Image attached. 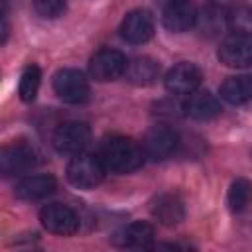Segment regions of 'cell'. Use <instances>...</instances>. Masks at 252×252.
I'll return each instance as SVG.
<instances>
[{
	"label": "cell",
	"instance_id": "6da1fadb",
	"mask_svg": "<svg viewBox=\"0 0 252 252\" xmlns=\"http://www.w3.org/2000/svg\"><path fill=\"white\" fill-rule=\"evenodd\" d=\"M98 158H100L102 165L106 167V171L132 173L144 163L146 152H144V146H140L136 140L116 136V138H110L102 146Z\"/></svg>",
	"mask_w": 252,
	"mask_h": 252
},
{
	"label": "cell",
	"instance_id": "7a4b0ae2",
	"mask_svg": "<svg viewBox=\"0 0 252 252\" xmlns=\"http://www.w3.org/2000/svg\"><path fill=\"white\" fill-rule=\"evenodd\" d=\"M104 173H106V167L102 165L100 158L85 152L73 156L67 165V179L73 187H79V189L96 187L104 179Z\"/></svg>",
	"mask_w": 252,
	"mask_h": 252
},
{
	"label": "cell",
	"instance_id": "3957f363",
	"mask_svg": "<svg viewBox=\"0 0 252 252\" xmlns=\"http://www.w3.org/2000/svg\"><path fill=\"white\" fill-rule=\"evenodd\" d=\"M219 59L226 67H250L252 65V33L232 32L228 33L219 47Z\"/></svg>",
	"mask_w": 252,
	"mask_h": 252
},
{
	"label": "cell",
	"instance_id": "277c9868",
	"mask_svg": "<svg viewBox=\"0 0 252 252\" xmlns=\"http://www.w3.org/2000/svg\"><path fill=\"white\" fill-rule=\"evenodd\" d=\"M91 142V128L85 122H65L53 134V148L65 156H77L87 150Z\"/></svg>",
	"mask_w": 252,
	"mask_h": 252
},
{
	"label": "cell",
	"instance_id": "5b68a950",
	"mask_svg": "<svg viewBox=\"0 0 252 252\" xmlns=\"http://www.w3.org/2000/svg\"><path fill=\"white\" fill-rule=\"evenodd\" d=\"M53 91L61 100L81 104L89 98V81L77 69H59L53 75Z\"/></svg>",
	"mask_w": 252,
	"mask_h": 252
},
{
	"label": "cell",
	"instance_id": "8992f818",
	"mask_svg": "<svg viewBox=\"0 0 252 252\" xmlns=\"http://www.w3.org/2000/svg\"><path fill=\"white\" fill-rule=\"evenodd\" d=\"M37 152L30 146V144H24V142H16V144H10L2 150L0 154V169L6 177L10 175H18V173H26L30 169H33L39 159H37Z\"/></svg>",
	"mask_w": 252,
	"mask_h": 252
},
{
	"label": "cell",
	"instance_id": "52a82bcc",
	"mask_svg": "<svg viewBox=\"0 0 252 252\" xmlns=\"http://www.w3.org/2000/svg\"><path fill=\"white\" fill-rule=\"evenodd\" d=\"M39 220L43 224V228H47L53 234H61V236H71L79 230V217L77 213L61 203H51L45 205L39 211Z\"/></svg>",
	"mask_w": 252,
	"mask_h": 252
},
{
	"label": "cell",
	"instance_id": "ba28073f",
	"mask_svg": "<svg viewBox=\"0 0 252 252\" xmlns=\"http://www.w3.org/2000/svg\"><path fill=\"white\" fill-rule=\"evenodd\" d=\"M126 67H128L126 57L116 49H100L89 61V71H91L93 79H96L100 83L116 81L118 77H122L126 73Z\"/></svg>",
	"mask_w": 252,
	"mask_h": 252
},
{
	"label": "cell",
	"instance_id": "9c48e42d",
	"mask_svg": "<svg viewBox=\"0 0 252 252\" xmlns=\"http://www.w3.org/2000/svg\"><path fill=\"white\" fill-rule=\"evenodd\" d=\"M177 144H179L177 132L165 124H158L152 130H148L146 140H144V152H146V158L159 161V159L169 158L175 152Z\"/></svg>",
	"mask_w": 252,
	"mask_h": 252
},
{
	"label": "cell",
	"instance_id": "30bf717a",
	"mask_svg": "<svg viewBox=\"0 0 252 252\" xmlns=\"http://www.w3.org/2000/svg\"><path fill=\"white\" fill-rule=\"evenodd\" d=\"M201 71L197 65L183 61L173 65L167 75H165V89L171 94H191L193 91H197V87L201 85Z\"/></svg>",
	"mask_w": 252,
	"mask_h": 252
},
{
	"label": "cell",
	"instance_id": "8fae6325",
	"mask_svg": "<svg viewBox=\"0 0 252 252\" xmlns=\"http://www.w3.org/2000/svg\"><path fill=\"white\" fill-rule=\"evenodd\" d=\"M197 14L199 12H197V8L191 0H175L167 6H163L161 22H163L165 30L181 33V32H187V30L195 28Z\"/></svg>",
	"mask_w": 252,
	"mask_h": 252
},
{
	"label": "cell",
	"instance_id": "7c38bea8",
	"mask_svg": "<svg viewBox=\"0 0 252 252\" xmlns=\"http://www.w3.org/2000/svg\"><path fill=\"white\" fill-rule=\"evenodd\" d=\"M120 35L128 43H146L154 35V18L148 10H132L120 24Z\"/></svg>",
	"mask_w": 252,
	"mask_h": 252
},
{
	"label": "cell",
	"instance_id": "4fadbf2b",
	"mask_svg": "<svg viewBox=\"0 0 252 252\" xmlns=\"http://www.w3.org/2000/svg\"><path fill=\"white\" fill-rule=\"evenodd\" d=\"M183 110L193 120H213L220 114V104L209 91H193L183 102Z\"/></svg>",
	"mask_w": 252,
	"mask_h": 252
},
{
	"label": "cell",
	"instance_id": "5bb4252c",
	"mask_svg": "<svg viewBox=\"0 0 252 252\" xmlns=\"http://www.w3.org/2000/svg\"><path fill=\"white\" fill-rule=\"evenodd\" d=\"M53 175H28L16 185V197L24 201H37L55 191Z\"/></svg>",
	"mask_w": 252,
	"mask_h": 252
},
{
	"label": "cell",
	"instance_id": "9a60e30c",
	"mask_svg": "<svg viewBox=\"0 0 252 252\" xmlns=\"http://www.w3.org/2000/svg\"><path fill=\"white\" fill-rule=\"evenodd\" d=\"M230 26L228 14L220 6H207L197 14V24L195 28L201 30L203 35L207 37H217L220 35L226 28Z\"/></svg>",
	"mask_w": 252,
	"mask_h": 252
},
{
	"label": "cell",
	"instance_id": "2e32d148",
	"mask_svg": "<svg viewBox=\"0 0 252 252\" xmlns=\"http://www.w3.org/2000/svg\"><path fill=\"white\" fill-rule=\"evenodd\" d=\"M152 215L165 226L177 224L185 217V209L179 197L175 195H159L152 205Z\"/></svg>",
	"mask_w": 252,
	"mask_h": 252
},
{
	"label": "cell",
	"instance_id": "e0dca14e",
	"mask_svg": "<svg viewBox=\"0 0 252 252\" xmlns=\"http://www.w3.org/2000/svg\"><path fill=\"white\" fill-rule=\"evenodd\" d=\"M124 75L132 85L148 87V85L156 83V79L159 77V65L150 57H136V59L128 61Z\"/></svg>",
	"mask_w": 252,
	"mask_h": 252
},
{
	"label": "cell",
	"instance_id": "ac0fdd59",
	"mask_svg": "<svg viewBox=\"0 0 252 252\" xmlns=\"http://www.w3.org/2000/svg\"><path fill=\"white\" fill-rule=\"evenodd\" d=\"M220 96L230 104H244L252 100V77L248 75L228 77L220 85Z\"/></svg>",
	"mask_w": 252,
	"mask_h": 252
},
{
	"label": "cell",
	"instance_id": "d6986e66",
	"mask_svg": "<svg viewBox=\"0 0 252 252\" xmlns=\"http://www.w3.org/2000/svg\"><path fill=\"white\" fill-rule=\"evenodd\" d=\"M154 240H156V230L152 224L144 220H136L128 224L122 236L124 246H132V248H152Z\"/></svg>",
	"mask_w": 252,
	"mask_h": 252
},
{
	"label": "cell",
	"instance_id": "ffe728a7",
	"mask_svg": "<svg viewBox=\"0 0 252 252\" xmlns=\"http://www.w3.org/2000/svg\"><path fill=\"white\" fill-rule=\"evenodd\" d=\"M39 83H41V71L37 65H28L20 77V85H18V94L24 102H32L39 91Z\"/></svg>",
	"mask_w": 252,
	"mask_h": 252
},
{
	"label": "cell",
	"instance_id": "44dd1931",
	"mask_svg": "<svg viewBox=\"0 0 252 252\" xmlns=\"http://www.w3.org/2000/svg\"><path fill=\"white\" fill-rule=\"evenodd\" d=\"M250 195H252V185H250L246 179H236V181H232V185H230V189H228V207H230V211L240 213V211L248 205Z\"/></svg>",
	"mask_w": 252,
	"mask_h": 252
},
{
	"label": "cell",
	"instance_id": "7402d4cb",
	"mask_svg": "<svg viewBox=\"0 0 252 252\" xmlns=\"http://www.w3.org/2000/svg\"><path fill=\"white\" fill-rule=\"evenodd\" d=\"M230 26L236 32H248L252 33V10L250 8H238L236 12H232L228 16Z\"/></svg>",
	"mask_w": 252,
	"mask_h": 252
},
{
	"label": "cell",
	"instance_id": "603a6c76",
	"mask_svg": "<svg viewBox=\"0 0 252 252\" xmlns=\"http://www.w3.org/2000/svg\"><path fill=\"white\" fill-rule=\"evenodd\" d=\"M35 10L43 18H57L65 10V0H33Z\"/></svg>",
	"mask_w": 252,
	"mask_h": 252
},
{
	"label": "cell",
	"instance_id": "cb8c5ba5",
	"mask_svg": "<svg viewBox=\"0 0 252 252\" xmlns=\"http://www.w3.org/2000/svg\"><path fill=\"white\" fill-rule=\"evenodd\" d=\"M159 4H163V6H167V4H171V2H175V0H158Z\"/></svg>",
	"mask_w": 252,
	"mask_h": 252
}]
</instances>
